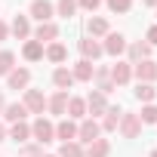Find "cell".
<instances>
[{"label": "cell", "instance_id": "41", "mask_svg": "<svg viewBox=\"0 0 157 157\" xmlns=\"http://www.w3.org/2000/svg\"><path fill=\"white\" fill-rule=\"evenodd\" d=\"M46 157H59V154H46Z\"/></svg>", "mask_w": 157, "mask_h": 157}, {"label": "cell", "instance_id": "30", "mask_svg": "<svg viewBox=\"0 0 157 157\" xmlns=\"http://www.w3.org/2000/svg\"><path fill=\"white\" fill-rule=\"evenodd\" d=\"M13 65H16V56H13L10 49H3V52H0V74H10Z\"/></svg>", "mask_w": 157, "mask_h": 157}, {"label": "cell", "instance_id": "17", "mask_svg": "<svg viewBox=\"0 0 157 157\" xmlns=\"http://www.w3.org/2000/svg\"><path fill=\"white\" fill-rule=\"evenodd\" d=\"M22 52H25L28 62H37V59H43V43H40V40H28Z\"/></svg>", "mask_w": 157, "mask_h": 157}, {"label": "cell", "instance_id": "40", "mask_svg": "<svg viewBox=\"0 0 157 157\" xmlns=\"http://www.w3.org/2000/svg\"><path fill=\"white\" fill-rule=\"evenodd\" d=\"M151 157H157V151H151Z\"/></svg>", "mask_w": 157, "mask_h": 157}, {"label": "cell", "instance_id": "29", "mask_svg": "<svg viewBox=\"0 0 157 157\" xmlns=\"http://www.w3.org/2000/svg\"><path fill=\"white\" fill-rule=\"evenodd\" d=\"M86 31L96 34V37H99V34H108V22H105V19H90V22H86Z\"/></svg>", "mask_w": 157, "mask_h": 157}, {"label": "cell", "instance_id": "38", "mask_svg": "<svg viewBox=\"0 0 157 157\" xmlns=\"http://www.w3.org/2000/svg\"><path fill=\"white\" fill-rule=\"evenodd\" d=\"M3 108H6V102H3V96H0V111H3Z\"/></svg>", "mask_w": 157, "mask_h": 157}, {"label": "cell", "instance_id": "32", "mask_svg": "<svg viewBox=\"0 0 157 157\" xmlns=\"http://www.w3.org/2000/svg\"><path fill=\"white\" fill-rule=\"evenodd\" d=\"M139 120H142V123H157V108H154V105H145Z\"/></svg>", "mask_w": 157, "mask_h": 157}, {"label": "cell", "instance_id": "35", "mask_svg": "<svg viewBox=\"0 0 157 157\" xmlns=\"http://www.w3.org/2000/svg\"><path fill=\"white\" fill-rule=\"evenodd\" d=\"M148 40H151V43H157V25H154V28H148Z\"/></svg>", "mask_w": 157, "mask_h": 157}, {"label": "cell", "instance_id": "20", "mask_svg": "<svg viewBox=\"0 0 157 157\" xmlns=\"http://www.w3.org/2000/svg\"><path fill=\"white\" fill-rule=\"evenodd\" d=\"M13 34H16L19 40L31 34V25H28V19H25V16H16V19H13Z\"/></svg>", "mask_w": 157, "mask_h": 157}, {"label": "cell", "instance_id": "19", "mask_svg": "<svg viewBox=\"0 0 157 157\" xmlns=\"http://www.w3.org/2000/svg\"><path fill=\"white\" fill-rule=\"evenodd\" d=\"M59 37V28L52 25V22H40V28H37V40L43 43V40H56Z\"/></svg>", "mask_w": 157, "mask_h": 157}, {"label": "cell", "instance_id": "39", "mask_svg": "<svg viewBox=\"0 0 157 157\" xmlns=\"http://www.w3.org/2000/svg\"><path fill=\"white\" fill-rule=\"evenodd\" d=\"M145 3H148V6H157V0H145Z\"/></svg>", "mask_w": 157, "mask_h": 157}, {"label": "cell", "instance_id": "31", "mask_svg": "<svg viewBox=\"0 0 157 157\" xmlns=\"http://www.w3.org/2000/svg\"><path fill=\"white\" fill-rule=\"evenodd\" d=\"M129 6H132V0H108L111 13H129Z\"/></svg>", "mask_w": 157, "mask_h": 157}, {"label": "cell", "instance_id": "16", "mask_svg": "<svg viewBox=\"0 0 157 157\" xmlns=\"http://www.w3.org/2000/svg\"><path fill=\"white\" fill-rule=\"evenodd\" d=\"M25 114H28V108H25L22 102H13V105H6V108H3V117H6V120H13V123H19Z\"/></svg>", "mask_w": 157, "mask_h": 157}, {"label": "cell", "instance_id": "13", "mask_svg": "<svg viewBox=\"0 0 157 157\" xmlns=\"http://www.w3.org/2000/svg\"><path fill=\"white\" fill-rule=\"evenodd\" d=\"M46 105H49V111H52V114H68V93H62V90H59Z\"/></svg>", "mask_w": 157, "mask_h": 157}, {"label": "cell", "instance_id": "26", "mask_svg": "<svg viewBox=\"0 0 157 157\" xmlns=\"http://www.w3.org/2000/svg\"><path fill=\"white\" fill-rule=\"evenodd\" d=\"M68 114L71 117H83L86 114V102L83 99H68Z\"/></svg>", "mask_w": 157, "mask_h": 157}, {"label": "cell", "instance_id": "25", "mask_svg": "<svg viewBox=\"0 0 157 157\" xmlns=\"http://www.w3.org/2000/svg\"><path fill=\"white\" fill-rule=\"evenodd\" d=\"M10 136H13V139H16V142H28V139H31V126H28V123H22V120H19V123H16V126H13V132H10Z\"/></svg>", "mask_w": 157, "mask_h": 157}, {"label": "cell", "instance_id": "36", "mask_svg": "<svg viewBox=\"0 0 157 157\" xmlns=\"http://www.w3.org/2000/svg\"><path fill=\"white\" fill-rule=\"evenodd\" d=\"M6 34H10V28H6L3 22H0V40H6Z\"/></svg>", "mask_w": 157, "mask_h": 157}, {"label": "cell", "instance_id": "5", "mask_svg": "<svg viewBox=\"0 0 157 157\" xmlns=\"http://www.w3.org/2000/svg\"><path fill=\"white\" fill-rule=\"evenodd\" d=\"M99 132H102V126H99L96 120H83L80 126H77V139L86 142V145H90V142H96V139H99Z\"/></svg>", "mask_w": 157, "mask_h": 157}, {"label": "cell", "instance_id": "18", "mask_svg": "<svg viewBox=\"0 0 157 157\" xmlns=\"http://www.w3.org/2000/svg\"><path fill=\"white\" fill-rule=\"evenodd\" d=\"M108 151H111V145H108L105 139H96V142H90L86 157H108Z\"/></svg>", "mask_w": 157, "mask_h": 157}, {"label": "cell", "instance_id": "24", "mask_svg": "<svg viewBox=\"0 0 157 157\" xmlns=\"http://www.w3.org/2000/svg\"><path fill=\"white\" fill-rule=\"evenodd\" d=\"M105 114H108V117H105V129H108V132H111V129H117V126H120V114H123V111H120V108H108Z\"/></svg>", "mask_w": 157, "mask_h": 157}, {"label": "cell", "instance_id": "4", "mask_svg": "<svg viewBox=\"0 0 157 157\" xmlns=\"http://www.w3.org/2000/svg\"><path fill=\"white\" fill-rule=\"evenodd\" d=\"M136 77H139V83H151V80H157V65H154L151 59L136 62Z\"/></svg>", "mask_w": 157, "mask_h": 157}, {"label": "cell", "instance_id": "12", "mask_svg": "<svg viewBox=\"0 0 157 157\" xmlns=\"http://www.w3.org/2000/svg\"><path fill=\"white\" fill-rule=\"evenodd\" d=\"M80 52H83V59H86V62H93V59H99L105 49H102L93 37H86V40H80Z\"/></svg>", "mask_w": 157, "mask_h": 157}, {"label": "cell", "instance_id": "14", "mask_svg": "<svg viewBox=\"0 0 157 157\" xmlns=\"http://www.w3.org/2000/svg\"><path fill=\"white\" fill-rule=\"evenodd\" d=\"M56 139H62V142H74V139H77V126H74L71 120H62V123L56 126Z\"/></svg>", "mask_w": 157, "mask_h": 157}, {"label": "cell", "instance_id": "6", "mask_svg": "<svg viewBox=\"0 0 157 157\" xmlns=\"http://www.w3.org/2000/svg\"><path fill=\"white\" fill-rule=\"evenodd\" d=\"M129 77H132V68H129L126 62H117V65L111 68V80H114V86H126Z\"/></svg>", "mask_w": 157, "mask_h": 157}, {"label": "cell", "instance_id": "7", "mask_svg": "<svg viewBox=\"0 0 157 157\" xmlns=\"http://www.w3.org/2000/svg\"><path fill=\"white\" fill-rule=\"evenodd\" d=\"M31 16L37 22H49L52 19V3H49V0H34V3H31Z\"/></svg>", "mask_w": 157, "mask_h": 157}, {"label": "cell", "instance_id": "23", "mask_svg": "<svg viewBox=\"0 0 157 157\" xmlns=\"http://www.w3.org/2000/svg\"><path fill=\"white\" fill-rule=\"evenodd\" d=\"M154 96H157V90H154L151 83H139V86H136V99H139V102H151Z\"/></svg>", "mask_w": 157, "mask_h": 157}, {"label": "cell", "instance_id": "10", "mask_svg": "<svg viewBox=\"0 0 157 157\" xmlns=\"http://www.w3.org/2000/svg\"><path fill=\"white\" fill-rule=\"evenodd\" d=\"M52 80H56V86H59L62 93H68V90L74 86V74H71L68 68H56V74H52Z\"/></svg>", "mask_w": 157, "mask_h": 157}, {"label": "cell", "instance_id": "2", "mask_svg": "<svg viewBox=\"0 0 157 157\" xmlns=\"http://www.w3.org/2000/svg\"><path fill=\"white\" fill-rule=\"evenodd\" d=\"M120 132H123V139H139V132H142L139 114H120Z\"/></svg>", "mask_w": 157, "mask_h": 157}, {"label": "cell", "instance_id": "37", "mask_svg": "<svg viewBox=\"0 0 157 157\" xmlns=\"http://www.w3.org/2000/svg\"><path fill=\"white\" fill-rule=\"evenodd\" d=\"M6 139V129H3V123H0V142H3Z\"/></svg>", "mask_w": 157, "mask_h": 157}, {"label": "cell", "instance_id": "34", "mask_svg": "<svg viewBox=\"0 0 157 157\" xmlns=\"http://www.w3.org/2000/svg\"><path fill=\"white\" fill-rule=\"evenodd\" d=\"M22 154H25V157H43V151H40L37 145H28V148H25Z\"/></svg>", "mask_w": 157, "mask_h": 157}, {"label": "cell", "instance_id": "3", "mask_svg": "<svg viewBox=\"0 0 157 157\" xmlns=\"http://www.w3.org/2000/svg\"><path fill=\"white\" fill-rule=\"evenodd\" d=\"M28 111H34V114H43V108H46V96L40 93V90H25V102H22Z\"/></svg>", "mask_w": 157, "mask_h": 157}, {"label": "cell", "instance_id": "33", "mask_svg": "<svg viewBox=\"0 0 157 157\" xmlns=\"http://www.w3.org/2000/svg\"><path fill=\"white\" fill-rule=\"evenodd\" d=\"M77 3H80L83 10H90V13H96V10L102 6V0H77Z\"/></svg>", "mask_w": 157, "mask_h": 157}, {"label": "cell", "instance_id": "9", "mask_svg": "<svg viewBox=\"0 0 157 157\" xmlns=\"http://www.w3.org/2000/svg\"><path fill=\"white\" fill-rule=\"evenodd\" d=\"M31 80V71L28 68H19V71H10V90H25Z\"/></svg>", "mask_w": 157, "mask_h": 157}, {"label": "cell", "instance_id": "11", "mask_svg": "<svg viewBox=\"0 0 157 157\" xmlns=\"http://www.w3.org/2000/svg\"><path fill=\"white\" fill-rule=\"evenodd\" d=\"M74 80H93V74H96V68H93V62H86V59H80L74 65Z\"/></svg>", "mask_w": 157, "mask_h": 157}, {"label": "cell", "instance_id": "28", "mask_svg": "<svg viewBox=\"0 0 157 157\" xmlns=\"http://www.w3.org/2000/svg\"><path fill=\"white\" fill-rule=\"evenodd\" d=\"M59 157H83V148L77 145V142H65L62 151H59Z\"/></svg>", "mask_w": 157, "mask_h": 157}, {"label": "cell", "instance_id": "15", "mask_svg": "<svg viewBox=\"0 0 157 157\" xmlns=\"http://www.w3.org/2000/svg\"><path fill=\"white\" fill-rule=\"evenodd\" d=\"M86 108H90L93 114H105V111H108L105 96H102V93H90V96H86Z\"/></svg>", "mask_w": 157, "mask_h": 157}, {"label": "cell", "instance_id": "22", "mask_svg": "<svg viewBox=\"0 0 157 157\" xmlns=\"http://www.w3.org/2000/svg\"><path fill=\"white\" fill-rule=\"evenodd\" d=\"M46 59H49V62H65V59H68V49H65L62 43H52V46L46 49Z\"/></svg>", "mask_w": 157, "mask_h": 157}, {"label": "cell", "instance_id": "8", "mask_svg": "<svg viewBox=\"0 0 157 157\" xmlns=\"http://www.w3.org/2000/svg\"><path fill=\"white\" fill-rule=\"evenodd\" d=\"M108 56H120L123 49H126V40H123V34H108V40H105V46H102Z\"/></svg>", "mask_w": 157, "mask_h": 157}, {"label": "cell", "instance_id": "1", "mask_svg": "<svg viewBox=\"0 0 157 157\" xmlns=\"http://www.w3.org/2000/svg\"><path fill=\"white\" fill-rule=\"evenodd\" d=\"M31 136H34L40 145H46V142H52V139H56V126H52L49 120L37 117V120H34V126H31Z\"/></svg>", "mask_w": 157, "mask_h": 157}, {"label": "cell", "instance_id": "27", "mask_svg": "<svg viewBox=\"0 0 157 157\" xmlns=\"http://www.w3.org/2000/svg\"><path fill=\"white\" fill-rule=\"evenodd\" d=\"M56 10H59V16L71 19V16L77 13V0H59V3H56Z\"/></svg>", "mask_w": 157, "mask_h": 157}, {"label": "cell", "instance_id": "21", "mask_svg": "<svg viewBox=\"0 0 157 157\" xmlns=\"http://www.w3.org/2000/svg\"><path fill=\"white\" fill-rule=\"evenodd\" d=\"M148 56H151V46H148V43H132V46H129V59H132V62H142V59H148Z\"/></svg>", "mask_w": 157, "mask_h": 157}]
</instances>
